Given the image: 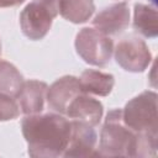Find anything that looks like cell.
<instances>
[{"mask_svg":"<svg viewBox=\"0 0 158 158\" xmlns=\"http://www.w3.org/2000/svg\"><path fill=\"white\" fill-rule=\"evenodd\" d=\"M21 131L27 142V152L33 158L63 156L72 133V122L60 114L26 115Z\"/></svg>","mask_w":158,"mask_h":158,"instance_id":"cell-1","label":"cell"},{"mask_svg":"<svg viewBox=\"0 0 158 158\" xmlns=\"http://www.w3.org/2000/svg\"><path fill=\"white\" fill-rule=\"evenodd\" d=\"M137 147L138 133L125 125L122 110H110L100 132L98 157H137Z\"/></svg>","mask_w":158,"mask_h":158,"instance_id":"cell-2","label":"cell"},{"mask_svg":"<svg viewBox=\"0 0 158 158\" xmlns=\"http://www.w3.org/2000/svg\"><path fill=\"white\" fill-rule=\"evenodd\" d=\"M122 120L128 128L138 135L158 137L157 94L147 90L131 99L122 110Z\"/></svg>","mask_w":158,"mask_h":158,"instance_id":"cell-3","label":"cell"},{"mask_svg":"<svg viewBox=\"0 0 158 158\" xmlns=\"http://www.w3.org/2000/svg\"><path fill=\"white\" fill-rule=\"evenodd\" d=\"M59 14V0H31L20 14L22 33L32 40H42L51 30L53 19Z\"/></svg>","mask_w":158,"mask_h":158,"instance_id":"cell-4","label":"cell"},{"mask_svg":"<svg viewBox=\"0 0 158 158\" xmlns=\"http://www.w3.org/2000/svg\"><path fill=\"white\" fill-rule=\"evenodd\" d=\"M75 49L79 57L88 64L104 67L114 53L112 40L93 27L81 28L75 37Z\"/></svg>","mask_w":158,"mask_h":158,"instance_id":"cell-5","label":"cell"},{"mask_svg":"<svg viewBox=\"0 0 158 158\" xmlns=\"http://www.w3.org/2000/svg\"><path fill=\"white\" fill-rule=\"evenodd\" d=\"M114 53L116 63L131 73L144 72L152 62V53L147 43L136 36L121 40L114 49Z\"/></svg>","mask_w":158,"mask_h":158,"instance_id":"cell-6","label":"cell"},{"mask_svg":"<svg viewBox=\"0 0 158 158\" xmlns=\"http://www.w3.org/2000/svg\"><path fill=\"white\" fill-rule=\"evenodd\" d=\"M70 122L72 133L63 156L77 158L98 157V135L93 126L75 120H70Z\"/></svg>","mask_w":158,"mask_h":158,"instance_id":"cell-7","label":"cell"},{"mask_svg":"<svg viewBox=\"0 0 158 158\" xmlns=\"http://www.w3.org/2000/svg\"><path fill=\"white\" fill-rule=\"evenodd\" d=\"M79 78L73 75H64L57 79L47 90V102L52 110L58 114H65L69 104L81 94Z\"/></svg>","mask_w":158,"mask_h":158,"instance_id":"cell-8","label":"cell"},{"mask_svg":"<svg viewBox=\"0 0 158 158\" xmlns=\"http://www.w3.org/2000/svg\"><path fill=\"white\" fill-rule=\"evenodd\" d=\"M130 23V7L126 2L112 4L102 9L93 20V26L110 36L122 32Z\"/></svg>","mask_w":158,"mask_h":158,"instance_id":"cell-9","label":"cell"},{"mask_svg":"<svg viewBox=\"0 0 158 158\" xmlns=\"http://www.w3.org/2000/svg\"><path fill=\"white\" fill-rule=\"evenodd\" d=\"M104 114L102 104L86 93L79 94L68 106L65 115L70 120L80 121L90 126H98Z\"/></svg>","mask_w":158,"mask_h":158,"instance_id":"cell-10","label":"cell"},{"mask_svg":"<svg viewBox=\"0 0 158 158\" xmlns=\"http://www.w3.org/2000/svg\"><path fill=\"white\" fill-rule=\"evenodd\" d=\"M48 85L40 80L23 81L19 94L16 95L17 104L25 115L41 114L44 109Z\"/></svg>","mask_w":158,"mask_h":158,"instance_id":"cell-11","label":"cell"},{"mask_svg":"<svg viewBox=\"0 0 158 158\" xmlns=\"http://www.w3.org/2000/svg\"><path fill=\"white\" fill-rule=\"evenodd\" d=\"M79 83L83 93L98 96H107L115 85V78L110 73H104L95 69H85L79 78Z\"/></svg>","mask_w":158,"mask_h":158,"instance_id":"cell-12","label":"cell"},{"mask_svg":"<svg viewBox=\"0 0 158 158\" xmlns=\"http://www.w3.org/2000/svg\"><path fill=\"white\" fill-rule=\"evenodd\" d=\"M133 27L147 38H154L158 35L157 10L153 6L136 4L133 10Z\"/></svg>","mask_w":158,"mask_h":158,"instance_id":"cell-13","label":"cell"},{"mask_svg":"<svg viewBox=\"0 0 158 158\" xmlns=\"http://www.w3.org/2000/svg\"><path fill=\"white\" fill-rule=\"evenodd\" d=\"M94 11V0H59L60 16L73 23L86 22Z\"/></svg>","mask_w":158,"mask_h":158,"instance_id":"cell-14","label":"cell"},{"mask_svg":"<svg viewBox=\"0 0 158 158\" xmlns=\"http://www.w3.org/2000/svg\"><path fill=\"white\" fill-rule=\"evenodd\" d=\"M23 81L22 74L14 64L6 60H0V93L16 96Z\"/></svg>","mask_w":158,"mask_h":158,"instance_id":"cell-15","label":"cell"},{"mask_svg":"<svg viewBox=\"0 0 158 158\" xmlns=\"http://www.w3.org/2000/svg\"><path fill=\"white\" fill-rule=\"evenodd\" d=\"M20 106L14 96L0 93V121H9L19 117Z\"/></svg>","mask_w":158,"mask_h":158,"instance_id":"cell-16","label":"cell"},{"mask_svg":"<svg viewBox=\"0 0 158 158\" xmlns=\"http://www.w3.org/2000/svg\"><path fill=\"white\" fill-rule=\"evenodd\" d=\"M25 0H0V7H14L22 4Z\"/></svg>","mask_w":158,"mask_h":158,"instance_id":"cell-17","label":"cell"},{"mask_svg":"<svg viewBox=\"0 0 158 158\" xmlns=\"http://www.w3.org/2000/svg\"><path fill=\"white\" fill-rule=\"evenodd\" d=\"M0 56H1V42H0Z\"/></svg>","mask_w":158,"mask_h":158,"instance_id":"cell-18","label":"cell"}]
</instances>
